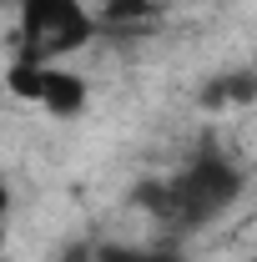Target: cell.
Wrapping results in <instances>:
<instances>
[{
  "instance_id": "cell-1",
  "label": "cell",
  "mask_w": 257,
  "mask_h": 262,
  "mask_svg": "<svg viewBox=\"0 0 257 262\" xmlns=\"http://www.w3.org/2000/svg\"><path fill=\"white\" fill-rule=\"evenodd\" d=\"M131 196L157 222H172L177 232H197V227H207V222H217L222 212H232L247 196V171L232 162V157H222V151H202L177 177L141 182Z\"/></svg>"
},
{
  "instance_id": "cell-2",
  "label": "cell",
  "mask_w": 257,
  "mask_h": 262,
  "mask_svg": "<svg viewBox=\"0 0 257 262\" xmlns=\"http://www.w3.org/2000/svg\"><path fill=\"white\" fill-rule=\"evenodd\" d=\"M101 35V15L86 0H15L10 66H66Z\"/></svg>"
},
{
  "instance_id": "cell-3",
  "label": "cell",
  "mask_w": 257,
  "mask_h": 262,
  "mask_svg": "<svg viewBox=\"0 0 257 262\" xmlns=\"http://www.w3.org/2000/svg\"><path fill=\"white\" fill-rule=\"evenodd\" d=\"M5 86L20 101H35L56 121H76L91 106V81L81 71H71V66H10Z\"/></svg>"
},
{
  "instance_id": "cell-4",
  "label": "cell",
  "mask_w": 257,
  "mask_h": 262,
  "mask_svg": "<svg viewBox=\"0 0 257 262\" xmlns=\"http://www.w3.org/2000/svg\"><path fill=\"white\" fill-rule=\"evenodd\" d=\"M252 91H257L252 71H232V76H217L207 86V106H247Z\"/></svg>"
},
{
  "instance_id": "cell-5",
  "label": "cell",
  "mask_w": 257,
  "mask_h": 262,
  "mask_svg": "<svg viewBox=\"0 0 257 262\" xmlns=\"http://www.w3.org/2000/svg\"><path fill=\"white\" fill-rule=\"evenodd\" d=\"M91 262H187L177 247H96Z\"/></svg>"
},
{
  "instance_id": "cell-6",
  "label": "cell",
  "mask_w": 257,
  "mask_h": 262,
  "mask_svg": "<svg viewBox=\"0 0 257 262\" xmlns=\"http://www.w3.org/2000/svg\"><path fill=\"white\" fill-rule=\"evenodd\" d=\"M166 0H106V10H96L101 20H141V15H152L161 10Z\"/></svg>"
},
{
  "instance_id": "cell-7",
  "label": "cell",
  "mask_w": 257,
  "mask_h": 262,
  "mask_svg": "<svg viewBox=\"0 0 257 262\" xmlns=\"http://www.w3.org/2000/svg\"><path fill=\"white\" fill-rule=\"evenodd\" d=\"M10 212H15V196H10V182L0 177V247H5V232H10Z\"/></svg>"
}]
</instances>
